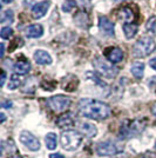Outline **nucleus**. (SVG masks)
Listing matches in <instances>:
<instances>
[{
    "instance_id": "1",
    "label": "nucleus",
    "mask_w": 156,
    "mask_h": 158,
    "mask_svg": "<svg viewBox=\"0 0 156 158\" xmlns=\"http://www.w3.org/2000/svg\"><path fill=\"white\" fill-rule=\"evenodd\" d=\"M79 111L87 118L102 120L111 116V107L103 102L84 98L79 102Z\"/></svg>"
},
{
    "instance_id": "39",
    "label": "nucleus",
    "mask_w": 156,
    "mask_h": 158,
    "mask_svg": "<svg viewBox=\"0 0 156 158\" xmlns=\"http://www.w3.org/2000/svg\"><path fill=\"white\" fill-rule=\"evenodd\" d=\"M155 148H156V143H155Z\"/></svg>"
},
{
    "instance_id": "33",
    "label": "nucleus",
    "mask_w": 156,
    "mask_h": 158,
    "mask_svg": "<svg viewBox=\"0 0 156 158\" xmlns=\"http://www.w3.org/2000/svg\"><path fill=\"white\" fill-rule=\"evenodd\" d=\"M151 112H153L154 116H156V103H154V105L151 107Z\"/></svg>"
},
{
    "instance_id": "9",
    "label": "nucleus",
    "mask_w": 156,
    "mask_h": 158,
    "mask_svg": "<svg viewBox=\"0 0 156 158\" xmlns=\"http://www.w3.org/2000/svg\"><path fill=\"white\" fill-rule=\"evenodd\" d=\"M57 125H58V127L62 129V130L66 129V131H67L68 129H72L73 126L75 125V118H74V116L72 114L71 112H67V113L59 117L58 120H57Z\"/></svg>"
},
{
    "instance_id": "11",
    "label": "nucleus",
    "mask_w": 156,
    "mask_h": 158,
    "mask_svg": "<svg viewBox=\"0 0 156 158\" xmlns=\"http://www.w3.org/2000/svg\"><path fill=\"white\" fill-rule=\"evenodd\" d=\"M99 26H100V30L104 34H107L109 37L114 35V23L111 21L107 17H103V15L100 17V19H99Z\"/></svg>"
},
{
    "instance_id": "38",
    "label": "nucleus",
    "mask_w": 156,
    "mask_h": 158,
    "mask_svg": "<svg viewBox=\"0 0 156 158\" xmlns=\"http://www.w3.org/2000/svg\"><path fill=\"white\" fill-rule=\"evenodd\" d=\"M116 1H121V0H116Z\"/></svg>"
},
{
    "instance_id": "36",
    "label": "nucleus",
    "mask_w": 156,
    "mask_h": 158,
    "mask_svg": "<svg viewBox=\"0 0 156 158\" xmlns=\"http://www.w3.org/2000/svg\"><path fill=\"white\" fill-rule=\"evenodd\" d=\"M10 158H22V157L19 156V155H17V156H12V157H10Z\"/></svg>"
},
{
    "instance_id": "13",
    "label": "nucleus",
    "mask_w": 156,
    "mask_h": 158,
    "mask_svg": "<svg viewBox=\"0 0 156 158\" xmlns=\"http://www.w3.org/2000/svg\"><path fill=\"white\" fill-rule=\"evenodd\" d=\"M48 7H49V2H48V1H41V2H39V4H37L32 10L33 17H34L35 19L42 18V17L47 13Z\"/></svg>"
},
{
    "instance_id": "3",
    "label": "nucleus",
    "mask_w": 156,
    "mask_h": 158,
    "mask_svg": "<svg viewBox=\"0 0 156 158\" xmlns=\"http://www.w3.org/2000/svg\"><path fill=\"white\" fill-rule=\"evenodd\" d=\"M156 47V44L153 38H150L148 35H144L142 38L137 40L134 44L133 47V53L137 58H144L148 57L150 53L154 52Z\"/></svg>"
},
{
    "instance_id": "19",
    "label": "nucleus",
    "mask_w": 156,
    "mask_h": 158,
    "mask_svg": "<svg viewBox=\"0 0 156 158\" xmlns=\"http://www.w3.org/2000/svg\"><path fill=\"white\" fill-rule=\"evenodd\" d=\"M130 71L133 73V76L137 79H141L143 77V72H144V64L143 63H140V61H136L134 63L131 67H130Z\"/></svg>"
},
{
    "instance_id": "18",
    "label": "nucleus",
    "mask_w": 156,
    "mask_h": 158,
    "mask_svg": "<svg viewBox=\"0 0 156 158\" xmlns=\"http://www.w3.org/2000/svg\"><path fill=\"white\" fill-rule=\"evenodd\" d=\"M80 130L88 138L96 136V133H98V129L95 127V125H93L91 123H82L81 126H80Z\"/></svg>"
},
{
    "instance_id": "10",
    "label": "nucleus",
    "mask_w": 156,
    "mask_h": 158,
    "mask_svg": "<svg viewBox=\"0 0 156 158\" xmlns=\"http://www.w3.org/2000/svg\"><path fill=\"white\" fill-rule=\"evenodd\" d=\"M106 58L109 60L111 64H116L123 59V52L119 47H109L106 50Z\"/></svg>"
},
{
    "instance_id": "23",
    "label": "nucleus",
    "mask_w": 156,
    "mask_h": 158,
    "mask_svg": "<svg viewBox=\"0 0 156 158\" xmlns=\"http://www.w3.org/2000/svg\"><path fill=\"white\" fill-rule=\"evenodd\" d=\"M146 28L149 32L156 34V17H151L148 19V21L146 23Z\"/></svg>"
},
{
    "instance_id": "20",
    "label": "nucleus",
    "mask_w": 156,
    "mask_h": 158,
    "mask_svg": "<svg viewBox=\"0 0 156 158\" xmlns=\"http://www.w3.org/2000/svg\"><path fill=\"white\" fill-rule=\"evenodd\" d=\"M45 142H46V146H47V149H49V150H54L55 148H57V144H58V136L55 135V133H48L47 136H46L45 138Z\"/></svg>"
},
{
    "instance_id": "8",
    "label": "nucleus",
    "mask_w": 156,
    "mask_h": 158,
    "mask_svg": "<svg viewBox=\"0 0 156 158\" xmlns=\"http://www.w3.org/2000/svg\"><path fill=\"white\" fill-rule=\"evenodd\" d=\"M20 142L31 151H38L40 149V142L38 140V138H35L28 131H22L20 133Z\"/></svg>"
},
{
    "instance_id": "2",
    "label": "nucleus",
    "mask_w": 156,
    "mask_h": 158,
    "mask_svg": "<svg viewBox=\"0 0 156 158\" xmlns=\"http://www.w3.org/2000/svg\"><path fill=\"white\" fill-rule=\"evenodd\" d=\"M84 136L75 130H67L61 133V146L66 151H75L82 143Z\"/></svg>"
},
{
    "instance_id": "24",
    "label": "nucleus",
    "mask_w": 156,
    "mask_h": 158,
    "mask_svg": "<svg viewBox=\"0 0 156 158\" xmlns=\"http://www.w3.org/2000/svg\"><path fill=\"white\" fill-rule=\"evenodd\" d=\"M13 12L11 11V10H7V11H5L4 13L1 14V19H0V21L4 24V23H12L13 21Z\"/></svg>"
},
{
    "instance_id": "14",
    "label": "nucleus",
    "mask_w": 156,
    "mask_h": 158,
    "mask_svg": "<svg viewBox=\"0 0 156 158\" xmlns=\"http://www.w3.org/2000/svg\"><path fill=\"white\" fill-rule=\"evenodd\" d=\"M78 85H79V80L74 76H68V77L64 78V80H62V87H64V90L68 91V92L75 91Z\"/></svg>"
},
{
    "instance_id": "30",
    "label": "nucleus",
    "mask_w": 156,
    "mask_h": 158,
    "mask_svg": "<svg viewBox=\"0 0 156 158\" xmlns=\"http://www.w3.org/2000/svg\"><path fill=\"white\" fill-rule=\"evenodd\" d=\"M1 106H2V107H6V109H10V107L12 106V103H11L10 100H4L2 104H1Z\"/></svg>"
},
{
    "instance_id": "6",
    "label": "nucleus",
    "mask_w": 156,
    "mask_h": 158,
    "mask_svg": "<svg viewBox=\"0 0 156 158\" xmlns=\"http://www.w3.org/2000/svg\"><path fill=\"white\" fill-rule=\"evenodd\" d=\"M93 64H94V67L96 69V71L100 74H102L103 77H107V78H114L117 73H119V69L117 67L113 66L109 63H107L101 57H98L96 59L94 60Z\"/></svg>"
},
{
    "instance_id": "16",
    "label": "nucleus",
    "mask_w": 156,
    "mask_h": 158,
    "mask_svg": "<svg viewBox=\"0 0 156 158\" xmlns=\"http://www.w3.org/2000/svg\"><path fill=\"white\" fill-rule=\"evenodd\" d=\"M25 33H26V37L28 38H40L44 34V28L39 24H34V25L27 27Z\"/></svg>"
},
{
    "instance_id": "32",
    "label": "nucleus",
    "mask_w": 156,
    "mask_h": 158,
    "mask_svg": "<svg viewBox=\"0 0 156 158\" xmlns=\"http://www.w3.org/2000/svg\"><path fill=\"white\" fill-rule=\"evenodd\" d=\"M4 53H5V45L1 43V52H0V57L4 58Z\"/></svg>"
},
{
    "instance_id": "26",
    "label": "nucleus",
    "mask_w": 156,
    "mask_h": 158,
    "mask_svg": "<svg viewBox=\"0 0 156 158\" xmlns=\"http://www.w3.org/2000/svg\"><path fill=\"white\" fill-rule=\"evenodd\" d=\"M55 85H57V83L55 81H46L44 80L42 83H41V87L44 89V90H48V91H53L54 89H55Z\"/></svg>"
},
{
    "instance_id": "17",
    "label": "nucleus",
    "mask_w": 156,
    "mask_h": 158,
    "mask_svg": "<svg viewBox=\"0 0 156 158\" xmlns=\"http://www.w3.org/2000/svg\"><path fill=\"white\" fill-rule=\"evenodd\" d=\"M29 70H31V64L26 59L19 60L14 64V71L17 74H26V73H28Z\"/></svg>"
},
{
    "instance_id": "34",
    "label": "nucleus",
    "mask_w": 156,
    "mask_h": 158,
    "mask_svg": "<svg viewBox=\"0 0 156 158\" xmlns=\"http://www.w3.org/2000/svg\"><path fill=\"white\" fill-rule=\"evenodd\" d=\"M0 117H1V123H4L5 122V119H6V116H5V113H0Z\"/></svg>"
},
{
    "instance_id": "21",
    "label": "nucleus",
    "mask_w": 156,
    "mask_h": 158,
    "mask_svg": "<svg viewBox=\"0 0 156 158\" xmlns=\"http://www.w3.org/2000/svg\"><path fill=\"white\" fill-rule=\"evenodd\" d=\"M123 32L128 39L134 38L137 33V25H135V24H124Z\"/></svg>"
},
{
    "instance_id": "37",
    "label": "nucleus",
    "mask_w": 156,
    "mask_h": 158,
    "mask_svg": "<svg viewBox=\"0 0 156 158\" xmlns=\"http://www.w3.org/2000/svg\"><path fill=\"white\" fill-rule=\"evenodd\" d=\"M138 158H150V157H148V156H144V155H143V156H141V157H138Z\"/></svg>"
},
{
    "instance_id": "5",
    "label": "nucleus",
    "mask_w": 156,
    "mask_h": 158,
    "mask_svg": "<svg viewBox=\"0 0 156 158\" xmlns=\"http://www.w3.org/2000/svg\"><path fill=\"white\" fill-rule=\"evenodd\" d=\"M47 105L53 112H65L71 106V99L62 94L53 96L47 99Z\"/></svg>"
},
{
    "instance_id": "4",
    "label": "nucleus",
    "mask_w": 156,
    "mask_h": 158,
    "mask_svg": "<svg viewBox=\"0 0 156 158\" xmlns=\"http://www.w3.org/2000/svg\"><path fill=\"white\" fill-rule=\"evenodd\" d=\"M146 123L140 119L135 120H126L123 124L121 125V136H123L124 138H130L133 136H136L138 133L144 130Z\"/></svg>"
},
{
    "instance_id": "25",
    "label": "nucleus",
    "mask_w": 156,
    "mask_h": 158,
    "mask_svg": "<svg viewBox=\"0 0 156 158\" xmlns=\"http://www.w3.org/2000/svg\"><path fill=\"white\" fill-rule=\"evenodd\" d=\"M13 34V30L11 27H2L0 31V35L2 39H10Z\"/></svg>"
},
{
    "instance_id": "29",
    "label": "nucleus",
    "mask_w": 156,
    "mask_h": 158,
    "mask_svg": "<svg viewBox=\"0 0 156 158\" xmlns=\"http://www.w3.org/2000/svg\"><path fill=\"white\" fill-rule=\"evenodd\" d=\"M149 65H150V67H151L153 70H155V71H156V57L149 60Z\"/></svg>"
},
{
    "instance_id": "28",
    "label": "nucleus",
    "mask_w": 156,
    "mask_h": 158,
    "mask_svg": "<svg viewBox=\"0 0 156 158\" xmlns=\"http://www.w3.org/2000/svg\"><path fill=\"white\" fill-rule=\"evenodd\" d=\"M5 80H6V72H5V71H2V72H1V80H0V86L5 85Z\"/></svg>"
},
{
    "instance_id": "27",
    "label": "nucleus",
    "mask_w": 156,
    "mask_h": 158,
    "mask_svg": "<svg viewBox=\"0 0 156 158\" xmlns=\"http://www.w3.org/2000/svg\"><path fill=\"white\" fill-rule=\"evenodd\" d=\"M75 6H76V5H75V2H74V1H72V0H69V1H67L65 5L62 6V11H65V12H71L72 10H73Z\"/></svg>"
},
{
    "instance_id": "7",
    "label": "nucleus",
    "mask_w": 156,
    "mask_h": 158,
    "mask_svg": "<svg viewBox=\"0 0 156 158\" xmlns=\"http://www.w3.org/2000/svg\"><path fill=\"white\" fill-rule=\"evenodd\" d=\"M122 151H123V148H121L120 145H117L115 142H111V140L102 142L96 148V152L99 156H113Z\"/></svg>"
},
{
    "instance_id": "35",
    "label": "nucleus",
    "mask_w": 156,
    "mask_h": 158,
    "mask_svg": "<svg viewBox=\"0 0 156 158\" xmlns=\"http://www.w3.org/2000/svg\"><path fill=\"white\" fill-rule=\"evenodd\" d=\"M2 1V4H10V2H12L13 0H1Z\"/></svg>"
},
{
    "instance_id": "22",
    "label": "nucleus",
    "mask_w": 156,
    "mask_h": 158,
    "mask_svg": "<svg viewBox=\"0 0 156 158\" xmlns=\"http://www.w3.org/2000/svg\"><path fill=\"white\" fill-rule=\"evenodd\" d=\"M22 83V79L20 77L19 74H13L11 79H10V84H8V89L10 90H15L18 89Z\"/></svg>"
},
{
    "instance_id": "12",
    "label": "nucleus",
    "mask_w": 156,
    "mask_h": 158,
    "mask_svg": "<svg viewBox=\"0 0 156 158\" xmlns=\"http://www.w3.org/2000/svg\"><path fill=\"white\" fill-rule=\"evenodd\" d=\"M117 18L120 20H122L123 23L131 24V23L135 20L136 15H135V13L133 12V10H131L130 7H122V8L119 10V12H117Z\"/></svg>"
},
{
    "instance_id": "15",
    "label": "nucleus",
    "mask_w": 156,
    "mask_h": 158,
    "mask_svg": "<svg viewBox=\"0 0 156 158\" xmlns=\"http://www.w3.org/2000/svg\"><path fill=\"white\" fill-rule=\"evenodd\" d=\"M34 60L39 65H49L52 63L51 56L46 51H42V50H38L37 52L34 53Z\"/></svg>"
},
{
    "instance_id": "31",
    "label": "nucleus",
    "mask_w": 156,
    "mask_h": 158,
    "mask_svg": "<svg viewBox=\"0 0 156 158\" xmlns=\"http://www.w3.org/2000/svg\"><path fill=\"white\" fill-rule=\"evenodd\" d=\"M49 158H65L61 153H52L51 156H49Z\"/></svg>"
}]
</instances>
